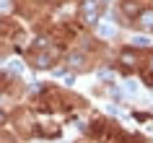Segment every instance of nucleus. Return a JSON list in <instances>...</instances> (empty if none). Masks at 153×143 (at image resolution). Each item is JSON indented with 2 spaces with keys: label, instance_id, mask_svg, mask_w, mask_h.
I'll use <instances>...</instances> for the list:
<instances>
[{
  "label": "nucleus",
  "instance_id": "f257e3e1",
  "mask_svg": "<svg viewBox=\"0 0 153 143\" xmlns=\"http://www.w3.org/2000/svg\"><path fill=\"white\" fill-rule=\"evenodd\" d=\"M55 49H42L39 55H34V65L36 68H49V65L55 63Z\"/></svg>",
  "mask_w": 153,
  "mask_h": 143
},
{
  "label": "nucleus",
  "instance_id": "f03ea898",
  "mask_svg": "<svg viewBox=\"0 0 153 143\" xmlns=\"http://www.w3.org/2000/svg\"><path fill=\"white\" fill-rule=\"evenodd\" d=\"M83 13H86V18H88L91 24L94 21H99V0H83Z\"/></svg>",
  "mask_w": 153,
  "mask_h": 143
},
{
  "label": "nucleus",
  "instance_id": "7ed1b4c3",
  "mask_svg": "<svg viewBox=\"0 0 153 143\" xmlns=\"http://www.w3.org/2000/svg\"><path fill=\"white\" fill-rule=\"evenodd\" d=\"M68 63H70L73 68H83V65H86V57H83V55H75V52H73V55L68 57Z\"/></svg>",
  "mask_w": 153,
  "mask_h": 143
},
{
  "label": "nucleus",
  "instance_id": "20e7f679",
  "mask_svg": "<svg viewBox=\"0 0 153 143\" xmlns=\"http://www.w3.org/2000/svg\"><path fill=\"white\" fill-rule=\"evenodd\" d=\"M99 31H101V37H112V26H109V24H104L101 29H99Z\"/></svg>",
  "mask_w": 153,
  "mask_h": 143
},
{
  "label": "nucleus",
  "instance_id": "39448f33",
  "mask_svg": "<svg viewBox=\"0 0 153 143\" xmlns=\"http://www.w3.org/2000/svg\"><path fill=\"white\" fill-rule=\"evenodd\" d=\"M44 44H47V37H36L34 39V47H44Z\"/></svg>",
  "mask_w": 153,
  "mask_h": 143
},
{
  "label": "nucleus",
  "instance_id": "423d86ee",
  "mask_svg": "<svg viewBox=\"0 0 153 143\" xmlns=\"http://www.w3.org/2000/svg\"><path fill=\"white\" fill-rule=\"evenodd\" d=\"M3 120H5V117H3V115H0V122H3Z\"/></svg>",
  "mask_w": 153,
  "mask_h": 143
},
{
  "label": "nucleus",
  "instance_id": "0eeeda50",
  "mask_svg": "<svg viewBox=\"0 0 153 143\" xmlns=\"http://www.w3.org/2000/svg\"><path fill=\"white\" fill-rule=\"evenodd\" d=\"M104 3H109V0H104Z\"/></svg>",
  "mask_w": 153,
  "mask_h": 143
}]
</instances>
